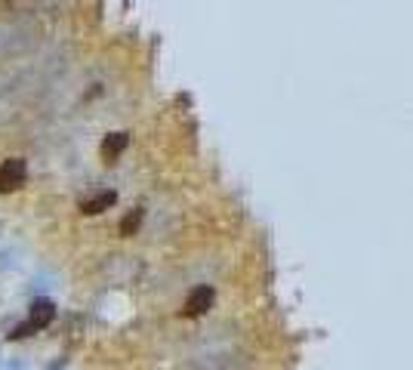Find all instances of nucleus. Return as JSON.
<instances>
[{
    "label": "nucleus",
    "mask_w": 413,
    "mask_h": 370,
    "mask_svg": "<svg viewBox=\"0 0 413 370\" xmlns=\"http://www.w3.org/2000/svg\"><path fill=\"white\" fill-rule=\"evenodd\" d=\"M25 179H28V160L25 158L0 160V195H10V191L22 188Z\"/></svg>",
    "instance_id": "1"
},
{
    "label": "nucleus",
    "mask_w": 413,
    "mask_h": 370,
    "mask_svg": "<svg viewBox=\"0 0 413 370\" xmlns=\"http://www.w3.org/2000/svg\"><path fill=\"white\" fill-rule=\"evenodd\" d=\"M28 321H31V327H34V330L49 327L55 321V302L47 299V296L34 299V302H31V308H28Z\"/></svg>",
    "instance_id": "2"
},
{
    "label": "nucleus",
    "mask_w": 413,
    "mask_h": 370,
    "mask_svg": "<svg viewBox=\"0 0 413 370\" xmlns=\"http://www.w3.org/2000/svg\"><path fill=\"white\" fill-rule=\"evenodd\" d=\"M213 306V287H207V284H201V287H195L188 293V299H185V314H203L207 308Z\"/></svg>",
    "instance_id": "3"
},
{
    "label": "nucleus",
    "mask_w": 413,
    "mask_h": 370,
    "mask_svg": "<svg viewBox=\"0 0 413 370\" xmlns=\"http://www.w3.org/2000/svg\"><path fill=\"white\" fill-rule=\"evenodd\" d=\"M114 201H117V195H114L111 188L96 191V195H90V197H84V201H80V213H84V216L105 213L108 207H114Z\"/></svg>",
    "instance_id": "4"
},
{
    "label": "nucleus",
    "mask_w": 413,
    "mask_h": 370,
    "mask_svg": "<svg viewBox=\"0 0 413 370\" xmlns=\"http://www.w3.org/2000/svg\"><path fill=\"white\" fill-rule=\"evenodd\" d=\"M127 145H129V133H121V130H117V133H108L102 139V148H99V151H102V158L108 160V164H114L117 158H121L123 151H127Z\"/></svg>",
    "instance_id": "5"
},
{
    "label": "nucleus",
    "mask_w": 413,
    "mask_h": 370,
    "mask_svg": "<svg viewBox=\"0 0 413 370\" xmlns=\"http://www.w3.org/2000/svg\"><path fill=\"white\" fill-rule=\"evenodd\" d=\"M25 28L12 22H0V53H16V49L25 47Z\"/></svg>",
    "instance_id": "6"
},
{
    "label": "nucleus",
    "mask_w": 413,
    "mask_h": 370,
    "mask_svg": "<svg viewBox=\"0 0 413 370\" xmlns=\"http://www.w3.org/2000/svg\"><path fill=\"white\" fill-rule=\"evenodd\" d=\"M34 327H31V321H18L16 327H12L10 333H6V339H10V343H18V339H25V336H34Z\"/></svg>",
    "instance_id": "7"
},
{
    "label": "nucleus",
    "mask_w": 413,
    "mask_h": 370,
    "mask_svg": "<svg viewBox=\"0 0 413 370\" xmlns=\"http://www.w3.org/2000/svg\"><path fill=\"white\" fill-rule=\"evenodd\" d=\"M139 222H142V210H133V213L121 222V234H133L136 228H139Z\"/></svg>",
    "instance_id": "8"
},
{
    "label": "nucleus",
    "mask_w": 413,
    "mask_h": 370,
    "mask_svg": "<svg viewBox=\"0 0 413 370\" xmlns=\"http://www.w3.org/2000/svg\"><path fill=\"white\" fill-rule=\"evenodd\" d=\"M62 367H65V358H59V361H55L53 367H47V370H62Z\"/></svg>",
    "instance_id": "9"
}]
</instances>
